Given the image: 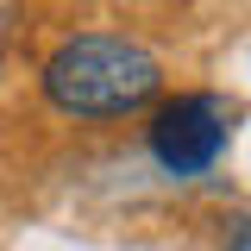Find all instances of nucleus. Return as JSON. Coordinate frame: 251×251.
<instances>
[{"mask_svg":"<svg viewBox=\"0 0 251 251\" xmlns=\"http://www.w3.org/2000/svg\"><path fill=\"white\" fill-rule=\"evenodd\" d=\"M44 100L69 120H126L138 107H151L163 88V63L120 31H82L63 38L44 63Z\"/></svg>","mask_w":251,"mask_h":251,"instance_id":"nucleus-1","label":"nucleus"},{"mask_svg":"<svg viewBox=\"0 0 251 251\" xmlns=\"http://www.w3.org/2000/svg\"><path fill=\"white\" fill-rule=\"evenodd\" d=\"M232 107L220 94H176L163 100L145 126V145H151L157 170L163 176H207L220 163V151L232 145Z\"/></svg>","mask_w":251,"mask_h":251,"instance_id":"nucleus-2","label":"nucleus"},{"mask_svg":"<svg viewBox=\"0 0 251 251\" xmlns=\"http://www.w3.org/2000/svg\"><path fill=\"white\" fill-rule=\"evenodd\" d=\"M226 251H251V214L232 220V232H226Z\"/></svg>","mask_w":251,"mask_h":251,"instance_id":"nucleus-3","label":"nucleus"}]
</instances>
